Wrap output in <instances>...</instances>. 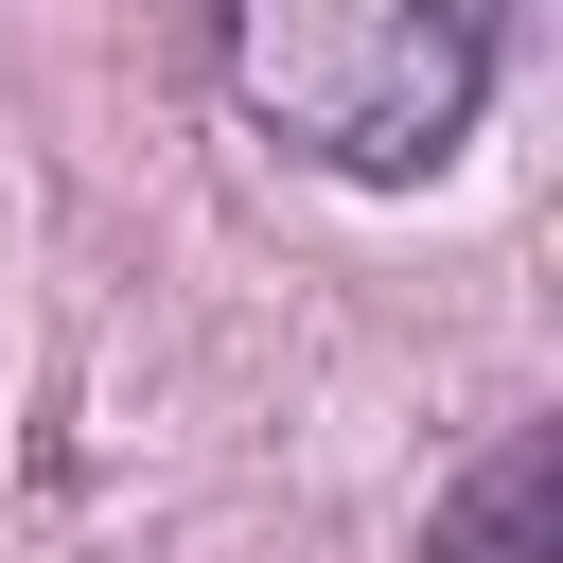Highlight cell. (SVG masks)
I'll list each match as a JSON object with an SVG mask.
<instances>
[{"mask_svg": "<svg viewBox=\"0 0 563 563\" xmlns=\"http://www.w3.org/2000/svg\"><path fill=\"white\" fill-rule=\"evenodd\" d=\"M211 53H229L264 141H299L317 176L405 194L493 123L510 0H211Z\"/></svg>", "mask_w": 563, "mask_h": 563, "instance_id": "cell-1", "label": "cell"}, {"mask_svg": "<svg viewBox=\"0 0 563 563\" xmlns=\"http://www.w3.org/2000/svg\"><path fill=\"white\" fill-rule=\"evenodd\" d=\"M545 545H563V440L510 422V440L422 510V563H545Z\"/></svg>", "mask_w": 563, "mask_h": 563, "instance_id": "cell-2", "label": "cell"}]
</instances>
